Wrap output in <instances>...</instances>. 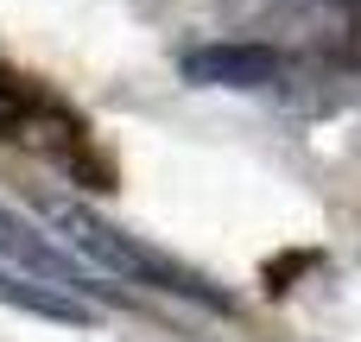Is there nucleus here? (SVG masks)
Wrapping results in <instances>:
<instances>
[{
	"label": "nucleus",
	"mask_w": 361,
	"mask_h": 342,
	"mask_svg": "<svg viewBox=\"0 0 361 342\" xmlns=\"http://www.w3.org/2000/svg\"><path fill=\"white\" fill-rule=\"evenodd\" d=\"M51 222L89 254V260H102L108 273H121V279H140V286H165V292H184V298H197V305H228L216 286H203L190 267H178L171 254H159V248H146L140 235H127V228H114V222H102L95 209H82V203H51Z\"/></svg>",
	"instance_id": "f257e3e1"
},
{
	"label": "nucleus",
	"mask_w": 361,
	"mask_h": 342,
	"mask_svg": "<svg viewBox=\"0 0 361 342\" xmlns=\"http://www.w3.org/2000/svg\"><path fill=\"white\" fill-rule=\"evenodd\" d=\"M286 76V57L273 44H197L184 51V83L197 89H273Z\"/></svg>",
	"instance_id": "f03ea898"
},
{
	"label": "nucleus",
	"mask_w": 361,
	"mask_h": 342,
	"mask_svg": "<svg viewBox=\"0 0 361 342\" xmlns=\"http://www.w3.org/2000/svg\"><path fill=\"white\" fill-rule=\"evenodd\" d=\"M0 260H13L25 279H38V286H57V292H82V279H76V267H70V254H57L32 222H19L13 209H0Z\"/></svg>",
	"instance_id": "7ed1b4c3"
},
{
	"label": "nucleus",
	"mask_w": 361,
	"mask_h": 342,
	"mask_svg": "<svg viewBox=\"0 0 361 342\" xmlns=\"http://www.w3.org/2000/svg\"><path fill=\"white\" fill-rule=\"evenodd\" d=\"M44 114H57V108L38 95V83H32V76H19V70H0V140L38 133V121H44Z\"/></svg>",
	"instance_id": "20e7f679"
},
{
	"label": "nucleus",
	"mask_w": 361,
	"mask_h": 342,
	"mask_svg": "<svg viewBox=\"0 0 361 342\" xmlns=\"http://www.w3.org/2000/svg\"><path fill=\"white\" fill-rule=\"evenodd\" d=\"M0 305H19V311H38V317H57V324H89V305L57 292V286H38V279H13L0 273Z\"/></svg>",
	"instance_id": "39448f33"
}]
</instances>
